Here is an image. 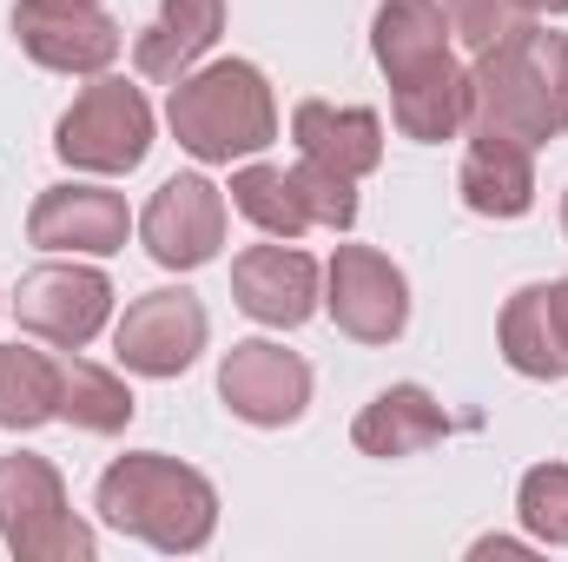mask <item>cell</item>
Instances as JSON below:
<instances>
[{
	"instance_id": "cell-1",
	"label": "cell",
	"mask_w": 568,
	"mask_h": 562,
	"mask_svg": "<svg viewBox=\"0 0 568 562\" xmlns=\"http://www.w3.org/2000/svg\"><path fill=\"white\" fill-rule=\"evenodd\" d=\"M469 127L509 133L523 145L568 133V33L516 27L509 40L483 47L469 67Z\"/></svg>"
},
{
	"instance_id": "cell-2",
	"label": "cell",
	"mask_w": 568,
	"mask_h": 562,
	"mask_svg": "<svg viewBox=\"0 0 568 562\" xmlns=\"http://www.w3.org/2000/svg\"><path fill=\"white\" fill-rule=\"evenodd\" d=\"M93 510H100L106 530L140 536L165 556H192L219 530V490L192 463L159 456V450H133V456L106 463V476L93 490Z\"/></svg>"
},
{
	"instance_id": "cell-3",
	"label": "cell",
	"mask_w": 568,
	"mask_h": 562,
	"mask_svg": "<svg viewBox=\"0 0 568 562\" xmlns=\"http://www.w3.org/2000/svg\"><path fill=\"white\" fill-rule=\"evenodd\" d=\"M165 120H172V140L185 145L192 159L205 165H232V159H252L278 140V107H272V87L252 60H212V67H192L172 100H165Z\"/></svg>"
},
{
	"instance_id": "cell-4",
	"label": "cell",
	"mask_w": 568,
	"mask_h": 562,
	"mask_svg": "<svg viewBox=\"0 0 568 562\" xmlns=\"http://www.w3.org/2000/svg\"><path fill=\"white\" fill-rule=\"evenodd\" d=\"M0 543L20 562H93V530L67 510V483L47 456H0Z\"/></svg>"
},
{
	"instance_id": "cell-5",
	"label": "cell",
	"mask_w": 568,
	"mask_h": 562,
	"mask_svg": "<svg viewBox=\"0 0 568 562\" xmlns=\"http://www.w3.org/2000/svg\"><path fill=\"white\" fill-rule=\"evenodd\" d=\"M53 152L80 172H133L152 152V107L140 87L93 73V87L60 113L53 127Z\"/></svg>"
},
{
	"instance_id": "cell-6",
	"label": "cell",
	"mask_w": 568,
	"mask_h": 562,
	"mask_svg": "<svg viewBox=\"0 0 568 562\" xmlns=\"http://www.w3.org/2000/svg\"><path fill=\"white\" fill-rule=\"evenodd\" d=\"M13 40L47 73H106L120 60V20L100 0H13Z\"/></svg>"
},
{
	"instance_id": "cell-7",
	"label": "cell",
	"mask_w": 568,
	"mask_h": 562,
	"mask_svg": "<svg viewBox=\"0 0 568 562\" xmlns=\"http://www.w3.org/2000/svg\"><path fill=\"white\" fill-rule=\"evenodd\" d=\"M324 311L357 344H397L404 324H410V284H404V272L384 252L337 245V259L324 272Z\"/></svg>"
},
{
	"instance_id": "cell-8",
	"label": "cell",
	"mask_w": 568,
	"mask_h": 562,
	"mask_svg": "<svg viewBox=\"0 0 568 562\" xmlns=\"http://www.w3.org/2000/svg\"><path fill=\"white\" fill-rule=\"evenodd\" d=\"M140 239L152 252V265L165 272H199L219 259L225 245V192L205 172H179L152 192V205L140 212Z\"/></svg>"
},
{
	"instance_id": "cell-9",
	"label": "cell",
	"mask_w": 568,
	"mask_h": 562,
	"mask_svg": "<svg viewBox=\"0 0 568 562\" xmlns=\"http://www.w3.org/2000/svg\"><path fill=\"white\" fill-rule=\"evenodd\" d=\"M219 398H225V411L239 423L284 430V423L304 418V404H311V364L297 351L272 344V338H245L219 364Z\"/></svg>"
},
{
	"instance_id": "cell-10",
	"label": "cell",
	"mask_w": 568,
	"mask_h": 562,
	"mask_svg": "<svg viewBox=\"0 0 568 562\" xmlns=\"http://www.w3.org/2000/svg\"><path fill=\"white\" fill-rule=\"evenodd\" d=\"M106 311H113V284H106V272H93V265H40V272H27L20 291H13L20 331L47 338L60 351L93 344L100 324H106Z\"/></svg>"
},
{
	"instance_id": "cell-11",
	"label": "cell",
	"mask_w": 568,
	"mask_h": 562,
	"mask_svg": "<svg viewBox=\"0 0 568 562\" xmlns=\"http://www.w3.org/2000/svg\"><path fill=\"white\" fill-rule=\"evenodd\" d=\"M205 331H212V318L192 291H145V298L126 304V318L113 331V351L140 378H179L205 351Z\"/></svg>"
},
{
	"instance_id": "cell-12",
	"label": "cell",
	"mask_w": 568,
	"mask_h": 562,
	"mask_svg": "<svg viewBox=\"0 0 568 562\" xmlns=\"http://www.w3.org/2000/svg\"><path fill=\"white\" fill-rule=\"evenodd\" d=\"M133 232V212L120 192L106 185H47L27 212V239L40 252H87V259H106L120 252Z\"/></svg>"
},
{
	"instance_id": "cell-13",
	"label": "cell",
	"mask_w": 568,
	"mask_h": 562,
	"mask_svg": "<svg viewBox=\"0 0 568 562\" xmlns=\"http://www.w3.org/2000/svg\"><path fill=\"white\" fill-rule=\"evenodd\" d=\"M232 298L245 318L297 331L317 311V259L297 245H252L232 259Z\"/></svg>"
},
{
	"instance_id": "cell-14",
	"label": "cell",
	"mask_w": 568,
	"mask_h": 562,
	"mask_svg": "<svg viewBox=\"0 0 568 562\" xmlns=\"http://www.w3.org/2000/svg\"><path fill=\"white\" fill-rule=\"evenodd\" d=\"M456 192L476 219H523L536 205V145L476 127L469 152H463V172H456Z\"/></svg>"
},
{
	"instance_id": "cell-15",
	"label": "cell",
	"mask_w": 568,
	"mask_h": 562,
	"mask_svg": "<svg viewBox=\"0 0 568 562\" xmlns=\"http://www.w3.org/2000/svg\"><path fill=\"white\" fill-rule=\"evenodd\" d=\"M225 33V0H159L152 27L133 40V67L145 80H165L179 87Z\"/></svg>"
},
{
	"instance_id": "cell-16",
	"label": "cell",
	"mask_w": 568,
	"mask_h": 562,
	"mask_svg": "<svg viewBox=\"0 0 568 562\" xmlns=\"http://www.w3.org/2000/svg\"><path fill=\"white\" fill-rule=\"evenodd\" d=\"M456 430V418L429 398L424 384H390V391H377L364 411H357V423H351V443L364 450V456H417V450H429V443H443Z\"/></svg>"
},
{
	"instance_id": "cell-17",
	"label": "cell",
	"mask_w": 568,
	"mask_h": 562,
	"mask_svg": "<svg viewBox=\"0 0 568 562\" xmlns=\"http://www.w3.org/2000/svg\"><path fill=\"white\" fill-rule=\"evenodd\" d=\"M291 140H297L304 159H317V165H331V172H344V179H364V172H377V159H384V120H377L371 107L304 100V107L291 113Z\"/></svg>"
},
{
	"instance_id": "cell-18",
	"label": "cell",
	"mask_w": 568,
	"mask_h": 562,
	"mask_svg": "<svg viewBox=\"0 0 568 562\" xmlns=\"http://www.w3.org/2000/svg\"><path fill=\"white\" fill-rule=\"evenodd\" d=\"M371 53H377L390 87L443 67L449 60V13H443V0H384L377 20H371Z\"/></svg>"
},
{
	"instance_id": "cell-19",
	"label": "cell",
	"mask_w": 568,
	"mask_h": 562,
	"mask_svg": "<svg viewBox=\"0 0 568 562\" xmlns=\"http://www.w3.org/2000/svg\"><path fill=\"white\" fill-rule=\"evenodd\" d=\"M496 338H503V358H509V371H523V378H568V338H562V318H556V298H549V284H523L509 304H503V324H496Z\"/></svg>"
},
{
	"instance_id": "cell-20",
	"label": "cell",
	"mask_w": 568,
	"mask_h": 562,
	"mask_svg": "<svg viewBox=\"0 0 568 562\" xmlns=\"http://www.w3.org/2000/svg\"><path fill=\"white\" fill-rule=\"evenodd\" d=\"M390 120H397L404 140H417V145L456 140L469 127V73L456 60H443V67L417 73V80L390 87Z\"/></svg>"
},
{
	"instance_id": "cell-21",
	"label": "cell",
	"mask_w": 568,
	"mask_h": 562,
	"mask_svg": "<svg viewBox=\"0 0 568 562\" xmlns=\"http://www.w3.org/2000/svg\"><path fill=\"white\" fill-rule=\"evenodd\" d=\"M60 418V358L0 344V430H40Z\"/></svg>"
},
{
	"instance_id": "cell-22",
	"label": "cell",
	"mask_w": 568,
	"mask_h": 562,
	"mask_svg": "<svg viewBox=\"0 0 568 562\" xmlns=\"http://www.w3.org/2000/svg\"><path fill=\"white\" fill-rule=\"evenodd\" d=\"M232 205L258 225V232H272V239H304L317 219H311V199H304V185H297V172H284V165H239L232 172Z\"/></svg>"
},
{
	"instance_id": "cell-23",
	"label": "cell",
	"mask_w": 568,
	"mask_h": 562,
	"mask_svg": "<svg viewBox=\"0 0 568 562\" xmlns=\"http://www.w3.org/2000/svg\"><path fill=\"white\" fill-rule=\"evenodd\" d=\"M133 411L140 404H133V391L113 371H100L87 358H60V423L93 430V436H120L133 423Z\"/></svg>"
},
{
	"instance_id": "cell-24",
	"label": "cell",
	"mask_w": 568,
	"mask_h": 562,
	"mask_svg": "<svg viewBox=\"0 0 568 562\" xmlns=\"http://www.w3.org/2000/svg\"><path fill=\"white\" fill-rule=\"evenodd\" d=\"M516 510H523V530L536 543L568 550V463H536L516 490Z\"/></svg>"
},
{
	"instance_id": "cell-25",
	"label": "cell",
	"mask_w": 568,
	"mask_h": 562,
	"mask_svg": "<svg viewBox=\"0 0 568 562\" xmlns=\"http://www.w3.org/2000/svg\"><path fill=\"white\" fill-rule=\"evenodd\" d=\"M443 13H449V33H456L469 53H483V47L509 40L516 27H529V20H536V7H529V0H443Z\"/></svg>"
},
{
	"instance_id": "cell-26",
	"label": "cell",
	"mask_w": 568,
	"mask_h": 562,
	"mask_svg": "<svg viewBox=\"0 0 568 562\" xmlns=\"http://www.w3.org/2000/svg\"><path fill=\"white\" fill-rule=\"evenodd\" d=\"M291 172H297V185H304L317 225H331V232H351V225H357V179H344V172H331V165H317V159H297Z\"/></svg>"
},
{
	"instance_id": "cell-27",
	"label": "cell",
	"mask_w": 568,
	"mask_h": 562,
	"mask_svg": "<svg viewBox=\"0 0 568 562\" xmlns=\"http://www.w3.org/2000/svg\"><path fill=\"white\" fill-rule=\"evenodd\" d=\"M523 550H529V543H516V536H483L469 556H523Z\"/></svg>"
},
{
	"instance_id": "cell-28",
	"label": "cell",
	"mask_w": 568,
	"mask_h": 562,
	"mask_svg": "<svg viewBox=\"0 0 568 562\" xmlns=\"http://www.w3.org/2000/svg\"><path fill=\"white\" fill-rule=\"evenodd\" d=\"M549 298H556V318H562V338H568V279L549 284Z\"/></svg>"
},
{
	"instance_id": "cell-29",
	"label": "cell",
	"mask_w": 568,
	"mask_h": 562,
	"mask_svg": "<svg viewBox=\"0 0 568 562\" xmlns=\"http://www.w3.org/2000/svg\"><path fill=\"white\" fill-rule=\"evenodd\" d=\"M536 13H568V0H529Z\"/></svg>"
},
{
	"instance_id": "cell-30",
	"label": "cell",
	"mask_w": 568,
	"mask_h": 562,
	"mask_svg": "<svg viewBox=\"0 0 568 562\" xmlns=\"http://www.w3.org/2000/svg\"><path fill=\"white\" fill-rule=\"evenodd\" d=\"M562 232H568V192H562Z\"/></svg>"
}]
</instances>
